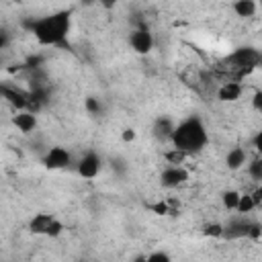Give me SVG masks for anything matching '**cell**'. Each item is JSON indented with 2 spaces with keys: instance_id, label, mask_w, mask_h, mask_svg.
<instances>
[{
  "instance_id": "6da1fadb",
  "label": "cell",
  "mask_w": 262,
  "mask_h": 262,
  "mask_svg": "<svg viewBox=\"0 0 262 262\" xmlns=\"http://www.w3.org/2000/svg\"><path fill=\"white\" fill-rule=\"evenodd\" d=\"M170 143H172V147L180 149L182 154L192 156V154H199L207 147L209 131H207L205 123L199 117H186L184 121L174 125Z\"/></svg>"
},
{
  "instance_id": "7a4b0ae2",
  "label": "cell",
  "mask_w": 262,
  "mask_h": 262,
  "mask_svg": "<svg viewBox=\"0 0 262 262\" xmlns=\"http://www.w3.org/2000/svg\"><path fill=\"white\" fill-rule=\"evenodd\" d=\"M70 12L57 10L53 14L35 18L29 23V31L41 45H66L68 33H70Z\"/></svg>"
},
{
  "instance_id": "3957f363",
  "label": "cell",
  "mask_w": 262,
  "mask_h": 262,
  "mask_svg": "<svg viewBox=\"0 0 262 262\" xmlns=\"http://www.w3.org/2000/svg\"><path fill=\"white\" fill-rule=\"evenodd\" d=\"M260 59H262V55H260L258 49H254V47H239L231 55H227L223 59V63L229 70H235L239 74H248V72H252L254 68L260 66Z\"/></svg>"
},
{
  "instance_id": "277c9868",
  "label": "cell",
  "mask_w": 262,
  "mask_h": 262,
  "mask_svg": "<svg viewBox=\"0 0 262 262\" xmlns=\"http://www.w3.org/2000/svg\"><path fill=\"white\" fill-rule=\"evenodd\" d=\"M100 170H102V158H100V154H96V151H86V154L78 160V166H76V172H78L82 178H86V180L96 178V176L100 174Z\"/></svg>"
},
{
  "instance_id": "5b68a950",
  "label": "cell",
  "mask_w": 262,
  "mask_h": 262,
  "mask_svg": "<svg viewBox=\"0 0 262 262\" xmlns=\"http://www.w3.org/2000/svg\"><path fill=\"white\" fill-rule=\"evenodd\" d=\"M154 43H156L154 41V35H151V31L147 27H137L129 35V45L139 55H147L154 49Z\"/></svg>"
},
{
  "instance_id": "8992f818",
  "label": "cell",
  "mask_w": 262,
  "mask_h": 262,
  "mask_svg": "<svg viewBox=\"0 0 262 262\" xmlns=\"http://www.w3.org/2000/svg\"><path fill=\"white\" fill-rule=\"evenodd\" d=\"M70 164H72V156H70V151H68L66 147H61V145L49 147V149L45 151V156H43V166H45L47 170H66Z\"/></svg>"
},
{
  "instance_id": "52a82bcc",
  "label": "cell",
  "mask_w": 262,
  "mask_h": 262,
  "mask_svg": "<svg viewBox=\"0 0 262 262\" xmlns=\"http://www.w3.org/2000/svg\"><path fill=\"white\" fill-rule=\"evenodd\" d=\"M250 227H252V221H250L246 215L233 217V219H229L227 223H223L221 237H223V239H242V237H248Z\"/></svg>"
},
{
  "instance_id": "ba28073f",
  "label": "cell",
  "mask_w": 262,
  "mask_h": 262,
  "mask_svg": "<svg viewBox=\"0 0 262 262\" xmlns=\"http://www.w3.org/2000/svg\"><path fill=\"white\" fill-rule=\"evenodd\" d=\"M188 180V170L184 166H168L160 174V182L166 188H176Z\"/></svg>"
},
{
  "instance_id": "9c48e42d",
  "label": "cell",
  "mask_w": 262,
  "mask_h": 262,
  "mask_svg": "<svg viewBox=\"0 0 262 262\" xmlns=\"http://www.w3.org/2000/svg\"><path fill=\"white\" fill-rule=\"evenodd\" d=\"M53 221H55V215H53V213H45V211L35 213V215L31 217V221H29V231L35 233V235H45V237H47L49 227H51Z\"/></svg>"
},
{
  "instance_id": "30bf717a",
  "label": "cell",
  "mask_w": 262,
  "mask_h": 262,
  "mask_svg": "<svg viewBox=\"0 0 262 262\" xmlns=\"http://www.w3.org/2000/svg\"><path fill=\"white\" fill-rule=\"evenodd\" d=\"M12 125L20 131V133H33L37 129V115L29 108L25 111H16L12 117Z\"/></svg>"
},
{
  "instance_id": "8fae6325",
  "label": "cell",
  "mask_w": 262,
  "mask_h": 262,
  "mask_svg": "<svg viewBox=\"0 0 262 262\" xmlns=\"http://www.w3.org/2000/svg\"><path fill=\"white\" fill-rule=\"evenodd\" d=\"M242 94H244V86L239 82H233V80L223 82L217 88V100H221V102H235L242 98Z\"/></svg>"
},
{
  "instance_id": "7c38bea8",
  "label": "cell",
  "mask_w": 262,
  "mask_h": 262,
  "mask_svg": "<svg viewBox=\"0 0 262 262\" xmlns=\"http://www.w3.org/2000/svg\"><path fill=\"white\" fill-rule=\"evenodd\" d=\"M0 96L6 98L12 106H16V111H25V108H29V98H27L20 90H16V88L0 86Z\"/></svg>"
},
{
  "instance_id": "4fadbf2b",
  "label": "cell",
  "mask_w": 262,
  "mask_h": 262,
  "mask_svg": "<svg viewBox=\"0 0 262 262\" xmlns=\"http://www.w3.org/2000/svg\"><path fill=\"white\" fill-rule=\"evenodd\" d=\"M172 131H174V123H172V119H168V117H158V119L154 121L151 133H154L156 139H160V141H170Z\"/></svg>"
},
{
  "instance_id": "5bb4252c",
  "label": "cell",
  "mask_w": 262,
  "mask_h": 262,
  "mask_svg": "<svg viewBox=\"0 0 262 262\" xmlns=\"http://www.w3.org/2000/svg\"><path fill=\"white\" fill-rule=\"evenodd\" d=\"M248 164V151L244 147H231L225 156V166L229 170H239Z\"/></svg>"
},
{
  "instance_id": "9a60e30c",
  "label": "cell",
  "mask_w": 262,
  "mask_h": 262,
  "mask_svg": "<svg viewBox=\"0 0 262 262\" xmlns=\"http://www.w3.org/2000/svg\"><path fill=\"white\" fill-rule=\"evenodd\" d=\"M231 8L237 16H254L256 10H258V4L254 0H235L231 4Z\"/></svg>"
},
{
  "instance_id": "2e32d148",
  "label": "cell",
  "mask_w": 262,
  "mask_h": 262,
  "mask_svg": "<svg viewBox=\"0 0 262 262\" xmlns=\"http://www.w3.org/2000/svg\"><path fill=\"white\" fill-rule=\"evenodd\" d=\"M239 190H225L223 194H221V203H223V209L225 211H235L237 209V203H239Z\"/></svg>"
},
{
  "instance_id": "e0dca14e",
  "label": "cell",
  "mask_w": 262,
  "mask_h": 262,
  "mask_svg": "<svg viewBox=\"0 0 262 262\" xmlns=\"http://www.w3.org/2000/svg\"><path fill=\"white\" fill-rule=\"evenodd\" d=\"M254 209H258L256 207V203H254V199H252V194L250 192H242L239 194V203H237V213L239 215H248V213H252Z\"/></svg>"
},
{
  "instance_id": "ac0fdd59",
  "label": "cell",
  "mask_w": 262,
  "mask_h": 262,
  "mask_svg": "<svg viewBox=\"0 0 262 262\" xmlns=\"http://www.w3.org/2000/svg\"><path fill=\"white\" fill-rule=\"evenodd\" d=\"M164 158L168 160V164H170V166H182V164H184V160H186L188 156H186V154H182V151H180V149H176V147H170V149L164 154Z\"/></svg>"
},
{
  "instance_id": "d6986e66",
  "label": "cell",
  "mask_w": 262,
  "mask_h": 262,
  "mask_svg": "<svg viewBox=\"0 0 262 262\" xmlns=\"http://www.w3.org/2000/svg\"><path fill=\"white\" fill-rule=\"evenodd\" d=\"M248 174H250L252 180H256V182L262 180V160H260V158H254V160L248 164Z\"/></svg>"
},
{
  "instance_id": "ffe728a7",
  "label": "cell",
  "mask_w": 262,
  "mask_h": 262,
  "mask_svg": "<svg viewBox=\"0 0 262 262\" xmlns=\"http://www.w3.org/2000/svg\"><path fill=\"white\" fill-rule=\"evenodd\" d=\"M221 231H223V223H207L203 227V233L209 237H221Z\"/></svg>"
},
{
  "instance_id": "44dd1931",
  "label": "cell",
  "mask_w": 262,
  "mask_h": 262,
  "mask_svg": "<svg viewBox=\"0 0 262 262\" xmlns=\"http://www.w3.org/2000/svg\"><path fill=\"white\" fill-rule=\"evenodd\" d=\"M145 262H172V258H170V254H168V252L156 250V252H151V254H147V256H145Z\"/></svg>"
},
{
  "instance_id": "7402d4cb",
  "label": "cell",
  "mask_w": 262,
  "mask_h": 262,
  "mask_svg": "<svg viewBox=\"0 0 262 262\" xmlns=\"http://www.w3.org/2000/svg\"><path fill=\"white\" fill-rule=\"evenodd\" d=\"M147 207H149L156 215H168V213H174L166 201H158V203H151V205H147Z\"/></svg>"
},
{
  "instance_id": "603a6c76",
  "label": "cell",
  "mask_w": 262,
  "mask_h": 262,
  "mask_svg": "<svg viewBox=\"0 0 262 262\" xmlns=\"http://www.w3.org/2000/svg\"><path fill=\"white\" fill-rule=\"evenodd\" d=\"M84 104H86V111H88L90 115H98V113H100V108H102V106H100V102H98V98H94V96H88Z\"/></svg>"
},
{
  "instance_id": "cb8c5ba5",
  "label": "cell",
  "mask_w": 262,
  "mask_h": 262,
  "mask_svg": "<svg viewBox=\"0 0 262 262\" xmlns=\"http://www.w3.org/2000/svg\"><path fill=\"white\" fill-rule=\"evenodd\" d=\"M260 235H262V227H260V223H258V221H252V227H250L248 237H250V239H254V242H258V239H260Z\"/></svg>"
},
{
  "instance_id": "d4e9b609",
  "label": "cell",
  "mask_w": 262,
  "mask_h": 262,
  "mask_svg": "<svg viewBox=\"0 0 262 262\" xmlns=\"http://www.w3.org/2000/svg\"><path fill=\"white\" fill-rule=\"evenodd\" d=\"M252 104H254V108L260 113L262 111V92L260 90H256L254 92V98H252Z\"/></svg>"
},
{
  "instance_id": "484cf974",
  "label": "cell",
  "mask_w": 262,
  "mask_h": 262,
  "mask_svg": "<svg viewBox=\"0 0 262 262\" xmlns=\"http://www.w3.org/2000/svg\"><path fill=\"white\" fill-rule=\"evenodd\" d=\"M121 139L123 141H133L135 139V129H131V127H127V129H123V133H121Z\"/></svg>"
},
{
  "instance_id": "4316f807",
  "label": "cell",
  "mask_w": 262,
  "mask_h": 262,
  "mask_svg": "<svg viewBox=\"0 0 262 262\" xmlns=\"http://www.w3.org/2000/svg\"><path fill=\"white\" fill-rule=\"evenodd\" d=\"M252 147H254L256 154L262 151V133H256V135H254V139H252Z\"/></svg>"
},
{
  "instance_id": "83f0119b",
  "label": "cell",
  "mask_w": 262,
  "mask_h": 262,
  "mask_svg": "<svg viewBox=\"0 0 262 262\" xmlns=\"http://www.w3.org/2000/svg\"><path fill=\"white\" fill-rule=\"evenodd\" d=\"M8 43H10V35H8L4 29H0V51H2V49H6V47H8Z\"/></svg>"
},
{
  "instance_id": "f1b7e54d",
  "label": "cell",
  "mask_w": 262,
  "mask_h": 262,
  "mask_svg": "<svg viewBox=\"0 0 262 262\" xmlns=\"http://www.w3.org/2000/svg\"><path fill=\"white\" fill-rule=\"evenodd\" d=\"M252 194V199H254V203H256V207H260V203H262V188L258 186L254 192H250Z\"/></svg>"
}]
</instances>
